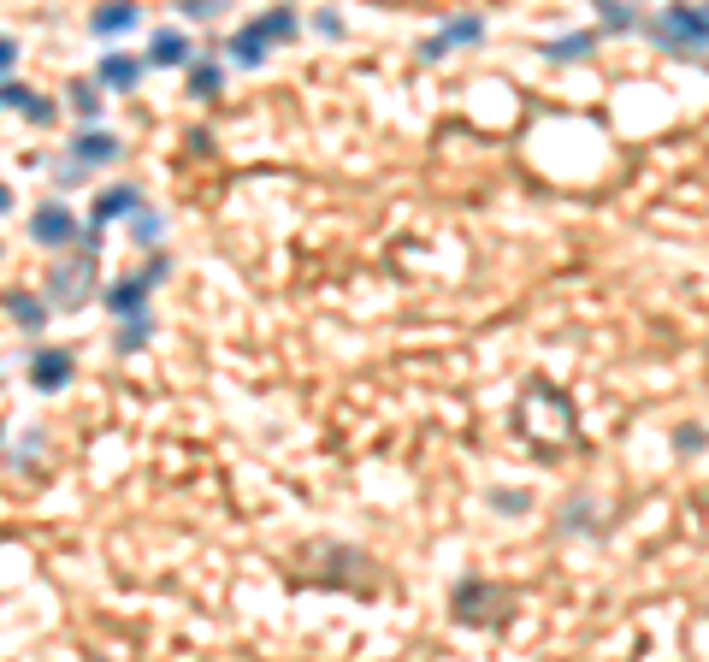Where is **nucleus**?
<instances>
[{"label":"nucleus","instance_id":"f3484780","mask_svg":"<svg viewBox=\"0 0 709 662\" xmlns=\"http://www.w3.org/2000/svg\"><path fill=\"white\" fill-rule=\"evenodd\" d=\"M160 231H166V225H160V213H148V207H136V213H130V237H136V243H160Z\"/></svg>","mask_w":709,"mask_h":662},{"label":"nucleus","instance_id":"f257e3e1","mask_svg":"<svg viewBox=\"0 0 709 662\" xmlns=\"http://www.w3.org/2000/svg\"><path fill=\"white\" fill-rule=\"evenodd\" d=\"M290 36H296V12H290V6H272L266 18H249V24L231 36V60H237V66H260L266 48H272V42H290Z\"/></svg>","mask_w":709,"mask_h":662},{"label":"nucleus","instance_id":"4be33fe9","mask_svg":"<svg viewBox=\"0 0 709 662\" xmlns=\"http://www.w3.org/2000/svg\"><path fill=\"white\" fill-rule=\"evenodd\" d=\"M178 6H184L190 18H219V12H225V0H178Z\"/></svg>","mask_w":709,"mask_h":662},{"label":"nucleus","instance_id":"aec40b11","mask_svg":"<svg viewBox=\"0 0 709 662\" xmlns=\"http://www.w3.org/2000/svg\"><path fill=\"white\" fill-rule=\"evenodd\" d=\"M24 101H30V89H24V83H12V77H0V107L24 113Z\"/></svg>","mask_w":709,"mask_h":662},{"label":"nucleus","instance_id":"39448f33","mask_svg":"<svg viewBox=\"0 0 709 662\" xmlns=\"http://www.w3.org/2000/svg\"><path fill=\"white\" fill-rule=\"evenodd\" d=\"M71 373H77V361H71V349H60V343H48V349H36V355H30V385H36L42 397L65 391V385H71Z\"/></svg>","mask_w":709,"mask_h":662},{"label":"nucleus","instance_id":"4468645a","mask_svg":"<svg viewBox=\"0 0 709 662\" xmlns=\"http://www.w3.org/2000/svg\"><path fill=\"white\" fill-rule=\"evenodd\" d=\"M219 89H225V71L213 66V60H190V95L195 101H219Z\"/></svg>","mask_w":709,"mask_h":662},{"label":"nucleus","instance_id":"2eb2a0df","mask_svg":"<svg viewBox=\"0 0 709 662\" xmlns=\"http://www.w3.org/2000/svg\"><path fill=\"white\" fill-rule=\"evenodd\" d=\"M6 314L18 320V331H42V320H48V302H42V296H12V302H6Z\"/></svg>","mask_w":709,"mask_h":662},{"label":"nucleus","instance_id":"f8f14e48","mask_svg":"<svg viewBox=\"0 0 709 662\" xmlns=\"http://www.w3.org/2000/svg\"><path fill=\"white\" fill-rule=\"evenodd\" d=\"M597 42H603V30H574V36H562V42H544V60H585Z\"/></svg>","mask_w":709,"mask_h":662},{"label":"nucleus","instance_id":"7ed1b4c3","mask_svg":"<svg viewBox=\"0 0 709 662\" xmlns=\"http://www.w3.org/2000/svg\"><path fill=\"white\" fill-rule=\"evenodd\" d=\"M89 272H95V243H83V261L77 266H54L48 272V296L60 308H83L89 302Z\"/></svg>","mask_w":709,"mask_h":662},{"label":"nucleus","instance_id":"dca6fc26","mask_svg":"<svg viewBox=\"0 0 709 662\" xmlns=\"http://www.w3.org/2000/svg\"><path fill=\"white\" fill-rule=\"evenodd\" d=\"M148 331H154V320H148V308H142V314H125V331H119V355H130V349H142V343H148Z\"/></svg>","mask_w":709,"mask_h":662},{"label":"nucleus","instance_id":"0eeeda50","mask_svg":"<svg viewBox=\"0 0 709 662\" xmlns=\"http://www.w3.org/2000/svg\"><path fill=\"white\" fill-rule=\"evenodd\" d=\"M119 148H125L119 136L95 131V125H89V131H77V136H71V160H77V166H107V160H119Z\"/></svg>","mask_w":709,"mask_h":662},{"label":"nucleus","instance_id":"f03ea898","mask_svg":"<svg viewBox=\"0 0 709 662\" xmlns=\"http://www.w3.org/2000/svg\"><path fill=\"white\" fill-rule=\"evenodd\" d=\"M656 42L668 48V54H704V42H709V18H704V6L692 0H674V6H662V18H656Z\"/></svg>","mask_w":709,"mask_h":662},{"label":"nucleus","instance_id":"412c9836","mask_svg":"<svg viewBox=\"0 0 709 662\" xmlns=\"http://www.w3.org/2000/svg\"><path fill=\"white\" fill-rule=\"evenodd\" d=\"M24 119H30V125H54V101L30 95V101H24Z\"/></svg>","mask_w":709,"mask_h":662},{"label":"nucleus","instance_id":"a878e982","mask_svg":"<svg viewBox=\"0 0 709 662\" xmlns=\"http://www.w3.org/2000/svg\"><path fill=\"white\" fill-rule=\"evenodd\" d=\"M314 30H325V36H337V30H343V18H337V12H320V18H314Z\"/></svg>","mask_w":709,"mask_h":662},{"label":"nucleus","instance_id":"5701e85b","mask_svg":"<svg viewBox=\"0 0 709 662\" xmlns=\"http://www.w3.org/2000/svg\"><path fill=\"white\" fill-rule=\"evenodd\" d=\"M12 60H18V42H12V36H0V77L12 71Z\"/></svg>","mask_w":709,"mask_h":662},{"label":"nucleus","instance_id":"1a4fd4ad","mask_svg":"<svg viewBox=\"0 0 709 662\" xmlns=\"http://www.w3.org/2000/svg\"><path fill=\"white\" fill-rule=\"evenodd\" d=\"M148 290H154L148 272H130L119 284H107V308H113L119 320H125V314H142V308H148Z\"/></svg>","mask_w":709,"mask_h":662},{"label":"nucleus","instance_id":"bb28decb","mask_svg":"<svg viewBox=\"0 0 709 662\" xmlns=\"http://www.w3.org/2000/svg\"><path fill=\"white\" fill-rule=\"evenodd\" d=\"M0 213H12V190L6 184H0Z\"/></svg>","mask_w":709,"mask_h":662},{"label":"nucleus","instance_id":"a211bd4d","mask_svg":"<svg viewBox=\"0 0 709 662\" xmlns=\"http://www.w3.org/2000/svg\"><path fill=\"white\" fill-rule=\"evenodd\" d=\"M591 6L603 12V24H609V30H627V24H639V12H633L627 0H591Z\"/></svg>","mask_w":709,"mask_h":662},{"label":"nucleus","instance_id":"9b49d317","mask_svg":"<svg viewBox=\"0 0 709 662\" xmlns=\"http://www.w3.org/2000/svg\"><path fill=\"white\" fill-rule=\"evenodd\" d=\"M195 48L184 30H154V42H148V66H190Z\"/></svg>","mask_w":709,"mask_h":662},{"label":"nucleus","instance_id":"ddd939ff","mask_svg":"<svg viewBox=\"0 0 709 662\" xmlns=\"http://www.w3.org/2000/svg\"><path fill=\"white\" fill-rule=\"evenodd\" d=\"M101 83H107V89H136V83H142V60L107 54V60H101Z\"/></svg>","mask_w":709,"mask_h":662},{"label":"nucleus","instance_id":"423d86ee","mask_svg":"<svg viewBox=\"0 0 709 662\" xmlns=\"http://www.w3.org/2000/svg\"><path fill=\"white\" fill-rule=\"evenodd\" d=\"M479 36H485V18H473V12H467V18H450L438 36H426L420 60H444L450 48H467V42H479Z\"/></svg>","mask_w":709,"mask_h":662},{"label":"nucleus","instance_id":"6ab92c4d","mask_svg":"<svg viewBox=\"0 0 709 662\" xmlns=\"http://www.w3.org/2000/svg\"><path fill=\"white\" fill-rule=\"evenodd\" d=\"M71 107H77L83 119H95V113H101V83H71Z\"/></svg>","mask_w":709,"mask_h":662},{"label":"nucleus","instance_id":"393cba45","mask_svg":"<svg viewBox=\"0 0 709 662\" xmlns=\"http://www.w3.org/2000/svg\"><path fill=\"white\" fill-rule=\"evenodd\" d=\"M674 444H680V450H698V444H704V432H698V426H680V438H674Z\"/></svg>","mask_w":709,"mask_h":662},{"label":"nucleus","instance_id":"20e7f679","mask_svg":"<svg viewBox=\"0 0 709 662\" xmlns=\"http://www.w3.org/2000/svg\"><path fill=\"white\" fill-rule=\"evenodd\" d=\"M77 231H83V225H77V213H71L65 201H42V207L30 213V237H36L42 249H65Z\"/></svg>","mask_w":709,"mask_h":662},{"label":"nucleus","instance_id":"9d476101","mask_svg":"<svg viewBox=\"0 0 709 662\" xmlns=\"http://www.w3.org/2000/svg\"><path fill=\"white\" fill-rule=\"evenodd\" d=\"M142 207V190L136 184H119V190H101V201H95V213H89V225H113V219H125V213H136Z\"/></svg>","mask_w":709,"mask_h":662},{"label":"nucleus","instance_id":"6e6552de","mask_svg":"<svg viewBox=\"0 0 709 662\" xmlns=\"http://www.w3.org/2000/svg\"><path fill=\"white\" fill-rule=\"evenodd\" d=\"M136 0H101L95 12H89V30L95 36H125V30H136Z\"/></svg>","mask_w":709,"mask_h":662},{"label":"nucleus","instance_id":"b1692460","mask_svg":"<svg viewBox=\"0 0 709 662\" xmlns=\"http://www.w3.org/2000/svg\"><path fill=\"white\" fill-rule=\"evenodd\" d=\"M491 503H497V509H526V491H497Z\"/></svg>","mask_w":709,"mask_h":662}]
</instances>
